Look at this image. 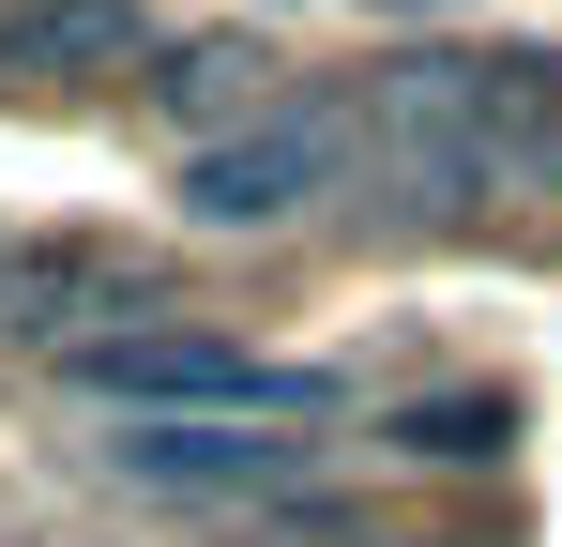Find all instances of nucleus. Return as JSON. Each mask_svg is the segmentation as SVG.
I'll return each mask as SVG.
<instances>
[{"label":"nucleus","mask_w":562,"mask_h":547,"mask_svg":"<svg viewBox=\"0 0 562 547\" xmlns=\"http://www.w3.org/2000/svg\"><path fill=\"white\" fill-rule=\"evenodd\" d=\"M77 395H106L122 426H319V380L259 365L198 320H137V335H77Z\"/></svg>","instance_id":"nucleus-1"},{"label":"nucleus","mask_w":562,"mask_h":547,"mask_svg":"<svg viewBox=\"0 0 562 547\" xmlns=\"http://www.w3.org/2000/svg\"><path fill=\"white\" fill-rule=\"evenodd\" d=\"M366 153H380V182L426 198V213L502 198V107H486V62H457V46L380 62V77H366Z\"/></svg>","instance_id":"nucleus-2"},{"label":"nucleus","mask_w":562,"mask_h":547,"mask_svg":"<svg viewBox=\"0 0 562 547\" xmlns=\"http://www.w3.org/2000/svg\"><path fill=\"white\" fill-rule=\"evenodd\" d=\"M350 153H366V107H304V91H289L274 122L183 153V213L198 228H289V213H319V198L350 182Z\"/></svg>","instance_id":"nucleus-3"},{"label":"nucleus","mask_w":562,"mask_h":547,"mask_svg":"<svg viewBox=\"0 0 562 547\" xmlns=\"http://www.w3.org/2000/svg\"><path fill=\"white\" fill-rule=\"evenodd\" d=\"M106 471L122 487H168V502H259V487H289L304 471V442H259V426H122L106 442Z\"/></svg>","instance_id":"nucleus-4"},{"label":"nucleus","mask_w":562,"mask_h":547,"mask_svg":"<svg viewBox=\"0 0 562 547\" xmlns=\"http://www.w3.org/2000/svg\"><path fill=\"white\" fill-rule=\"evenodd\" d=\"M122 62H168L153 46V0H0V91H61V77H122Z\"/></svg>","instance_id":"nucleus-5"},{"label":"nucleus","mask_w":562,"mask_h":547,"mask_svg":"<svg viewBox=\"0 0 562 547\" xmlns=\"http://www.w3.org/2000/svg\"><path fill=\"white\" fill-rule=\"evenodd\" d=\"M274 46H259V31H198V46H168V62H153V107H168V122H198V153H213V137H244V122H274Z\"/></svg>","instance_id":"nucleus-6"},{"label":"nucleus","mask_w":562,"mask_h":547,"mask_svg":"<svg viewBox=\"0 0 562 547\" xmlns=\"http://www.w3.org/2000/svg\"><path fill=\"white\" fill-rule=\"evenodd\" d=\"M486 107H502V198H562V62L548 46H502Z\"/></svg>","instance_id":"nucleus-7"},{"label":"nucleus","mask_w":562,"mask_h":547,"mask_svg":"<svg viewBox=\"0 0 562 547\" xmlns=\"http://www.w3.org/2000/svg\"><path fill=\"white\" fill-rule=\"evenodd\" d=\"M77 304H106V320H137V274L106 259V244H46V259H15V320H31V335H61Z\"/></svg>","instance_id":"nucleus-8"},{"label":"nucleus","mask_w":562,"mask_h":547,"mask_svg":"<svg viewBox=\"0 0 562 547\" xmlns=\"http://www.w3.org/2000/svg\"><path fill=\"white\" fill-rule=\"evenodd\" d=\"M380 442H395V456H426V471H471V456H502V442H517V395H411Z\"/></svg>","instance_id":"nucleus-9"},{"label":"nucleus","mask_w":562,"mask_h":547,"mask_svg":"<svg viewBox=\"0 0 562 547\" xmlns=\"http://www.w3.org/2000/svg\"><path fill=\"white\" fill-rule=\"evenodd\" d=\"M0 304H15V244H0Z\"/></svg>","instance_id":"nucleus-10"},{"label":"nucleus","mask_w":562,"mask_h":547,"mask_svg":"<svg viewBox=\"0 0 562 547\" xmlns=\"http://www.w3.org/2000/svg\"><path fill=\"white\" fill-rule=\"evenodd\" d=\"M259 15H304V0H259Z\"/></svg>","instance_id":"nucleus-11"}]
</instances>
